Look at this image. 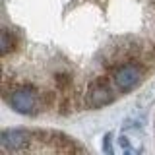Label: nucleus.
<instances>
[{
  "mask_svg": "<svg viewBox=\"0 0 155 155\" xmlns=\"http://www.w3.org/2000/svg\"><path fill=\"white\" fill-rule=\"evenodd\" d=\"M35 134L27 130H4L0 134V147L2 153H14V151H25L31 147Z\"/></svg>",
  "mask_w": 155,
  "mask_h": 155,
  "instance_id": "20e7f679",
  "label": "nucleus"
},
{
  "mask_svg": "<svg viewBox=\"0 0 155 155\" xmlns=\"http://www.w3.org/2000/svg\"><path fill=\"white\" fill-rule=\"evenodd\" d=\"M54 81H56L58 91H68V89H72V78L68 76V74H56V76H54Z\"/></svg>",
  "mask_w": 155,
  "mask_h": 155,
  "instance_id": "0eeeda50",
  "label": "nucleus"
},
{
  "mask_svg": "<svg viewBox=\"0 0 155 155\" xmlns=\"http://www.w3.org/2000/svg\"><path fill=\"white\" fill-rule=\"evenodd\" d=\"M16 45H18V41H16V35H14L10 29L4 27L2 29V37H0V47H2V56H8L12 51H16Z\"/></svg>",
  "mask_w": 155,
  "mask_h": 155,
  "instance_id": "423d86ee",
  "label": "nucleus"
},
{
  "mask_svg": "<svg viewBox=\"0 0 155 155\" xmlns=\"http://www.w3.org/2000/svg\"><path fill=\"white\" fill-rule=\"evenodd\" d=\"M2 91H4V99L8 101V105L16 113L29 116L47 109L45 91H39L31 84H18V81H10L8 78H4Z\"/></svg>",
  "mask_w": 155,
  "mask_h": 155,
  "instance_id": "f257e3e1",
  "label": "nucleus"
},
{
  "mask_svg": "<svg viewBox=\"0 0 155 155\" xmlns=\"http://www.w3.org/2000/svg\"><path fill=\"white\" fill-rule=\"evenodd\" d=\"M113 85L120 93H130L134 87L140 85L143 78V66L140 64L138 60H128V62H122L118 64L113 70Z\"/></svg>",
  "mask_w": 155,
  "mask_h": 155,
  "instance_id": "f03ea898",
  "label": "nucleus"
},
{
  "mask_svg": "<svg viewBox=\"0 0 155 155\" xmlns=\"http://www.w3.org/2000/svg\"><path fill=\"white\" fill-rule=\"evenodd\" d=\"M48 143L54 147V151H62V153H78V151H81L80 145H78L70 136L60 134V132H51Z\"/></svg>",
  "mask_w": 155,
  "mask_h": 155,
  "instance_id": "39448f33",
  "label": "nucleus"
},
{
  "mask_svg": "<svg viewBox=\"0 0 155 155\" xmlns=\"http://www.w3.org/2000/svg\"><path fill=\"white\" fill-rule=\"evenodd\" d=\"M113 101H114V91L110 87L109 78H105V76L95 80L85 93V105L89 109H103V107L110 105Z\"/></svg>",
  "mask_w": 155,
  "mask_h": 155,
  "instance_id": "7ed1b4c3",
  "label": "nucleus"
}]
</instances>
